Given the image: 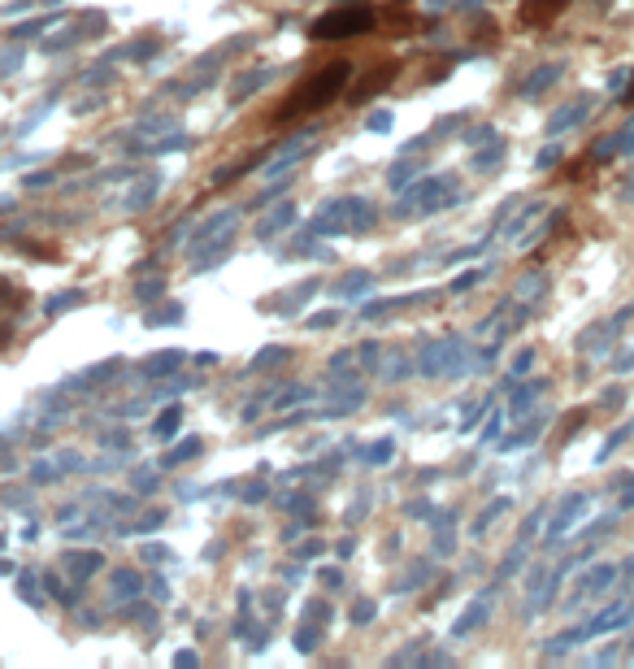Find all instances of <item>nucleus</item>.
<instances>
[{
  "label": "nucleus",
  "instance_id": "1",
  "mask_svg": "<svg viewBox=\"0 0 634 669\" xmlns=\"http://www.w3.org/2000/svg\"><path fill=\"white\" fill-rule=\"evenodd\" d=\"M344 78H348V65H344V61H331L326 70L308 74L304 83L287 96V105L274 109V122H291V118H300V113H317V109H326L335 96L344 92Z\"/></svg>",
  "mask_w": 634,
  "mask_h": 669
},
{
  "label": "nucleus",
  "instance_id": "2",
  "mask_svg": "<svg viewBox=\"0 0 634 669\" xmlns=\"http://www.w3.org/2000/svg\"><path fill=\"white\" fill-rule=\"evenodd\" d=\"M373 26V13L369 9H339L331 18L313 22V35L317 40H339V35H361V31Z\"/></svg>",
  "mask_w": 634,
  "mask_h": 669
},
{
  "label": "nucleus",
  "instance_id": "3",
  "mask_svg": "<svg viewBox=\"0 0 634 669\" xmlns=\"http://www.w3.org/2000/svg\"><path fill=\"white\" fill-rule=\"evenodd\" d=\"M391 74H396V65H387V70H373V74H369V83H365V87H356L352 96H356V101H365L369 92H378L382 83H391Z\"/></svg>",
  "mask_w": 634,
  "mask_h": 669
},
{
  "label": "nucleus",
  "instance_id": "4",
  "mask_svg": "<svg viewBox=\"0 0 634 669\" xmlns=\"http://www.w3.org/2000/svg\"><path fill=\"white\" fill-rule=\"evenodd\" d=\"M482 613H486V605H478V609H469V613L461 617V626H457V630H452V634H465L469 626H478V622H482Z\"/></svg>",
  "mask_w": 634,
  "mask_h": 669
},
{
  "label": "nucleus",
  "instance_id": "5",
  "mask_svg": "<svg viewBox=\"0 0 634 669\" xmlns=\"http://www.w3.org/2000/svg\"><path fill=\"white\" fill-rule=\"evenodd\" d=\"M552 74H556V70H552V65H547V70H539V74H534V83H530V96H534V92H543V87L552 83Z\"/></svg>",
  "mask_w": 634,
  "mask_h": 669
}]
</instances>
